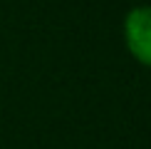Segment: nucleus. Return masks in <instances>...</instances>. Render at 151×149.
I'll list each match as a JSON object with an SVG mask.
<instances>
[{
  "mask_svg": "<svg viewBox=\"0 0 151 149\" xmlns=\"http://www.w3.org/2000/svg\"><path fill=\"white\" fill-rule=\"evenodd\" d=\"M122 33L131 57L144 67H151V5L131 8L124 17Z\"/></svg>",
  "mask_w": 151,
  "mask_h": 149,
  "instance_id": "f257e3e1",
  "label": "nucleus"
}]
</instances>
